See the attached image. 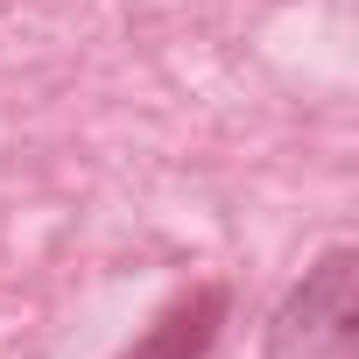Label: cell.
<instances>
[{
    "mask_svg": "<svg viewBox=\"0 0 359 359\" xmlns=\"http://www.w3.org/2000/svg\"><path fill=\"white\" fill-rule=\"evenodd\" d=\"M268 359H359V247H324L268 317Z\"/></svg>",
    "mask_w": 359,
    "mask_h": 359,
    "instance_id": "1",
    "label": "cell"
},
{
    "mask_svg": "<svg viewBox=\"0 0 359 359\" xmlns=\"http://www.w3.org/2000/svg\"><path fill=\"white\" fill-rule=\"evenodd\" d=\"M219 310H226V296H219V289H205L198 303H176L134 359H205V352H212V338H219V324H212Z\"/></svg>",
    "mask_w": 359,
    "mask_h": 359,
    "instance_id": "2",
    "label": "cell"
}]
</instances>
